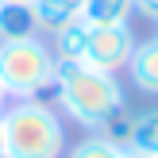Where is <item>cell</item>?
I'll return each mask as SVG.
<instances>
[{"instance_id":"obj_1","label":"cell","mask_w":158,"mask_h":158,"mask_svg":"<svg viewBox=\"0 0 158 158\" xmlns=\"http://www.w3.org/2000/svg\"><path fill=\"white\" fill-rule=\"evenodd\" d=\"M54 100L66 112V120H73L77 127H89V131H97L116 108L127 104L120 77L104 73V69H93L85 62H58Z\"/></svg>"},{"instance_id":"obj_2","label":"cell","mask_w":158,"mask_h":158,"mask_svg":"<svg viewBox=\"0 0 158 158\" xmlns=\"http://www.w3.org/2000/svg\"><path fill=\"white\" fill-rule=\"evenodd\" d=\"M4 158H62L66 123L46 100H8L0 112Z\"/></svg>"},{"instance_id":"obj_3","label":"cell","mask_w":158,"mask_h":158,"mask_svg":"<svg viewBox=\"0 0 158 158\" xmlns=\"http://www.w3.org/2000/svg\"><path fill=\"white\" fill-rule=\"evenodd\" d=\"M54 73L58 58L46 35L0 39V89L8 100H39L46 89H54Z\"/></svg>"},{"instance_id":"obj_4","label":"cell","mask_w":158,"mask_h":158,"mask_svg":"<svg viewBox=\"0 0 158 158\" xmlns=\"http://www.w3.org/2000/svg\"><path fill=\"white\" fill-rule=\"evenodd\" d=\"M135 43L139 39L131 35V23H120V27H89L81 62L93 66V69H104V73H120V69H127Z\"/></svg>"},{"instance_id":"obj_5","label":"cell","mask_w":158,"mask_h":158,"mask_svg":"<svg viewBox=\"0 0 158 158\" xmlns=\"http://www.w3.org/2000/svg\"><path fill=\"white\" fill-rule=\"evenodd\" d=\"M127 77H131V85H135L139 93L158 97V35L135 43L131 62H127Z\"/></svg>"},{"instance_id":"obj_6","label":"cell","mask_w":158,"mask_h":158,"mask_svg":"<svg viewBox=\"0 0 158 158\" xmlns=\"http://www.w3.org/2000/svg\"><path fill=\"white\" fill-rule=\"evenodd\" d=\"M31 12H35L39 35L50 39L54 31H62L66 23L81 19V0H31Z\"/></svg>"},{"instance_id":"obj_7","label":"cell","mask_w":158,"mask_h":158,"mask_svg":"<svg viewBox=\"0 0 158 158\" xmlns=\"http://www.w3.org/2000/svg\"><path fill=\"white\" fill-rule=\"evenodd\" d=\"M135 4L131 0H81V19L89 27H120L131 23Z\"/></svg>"},{"instance_id":"obj_8","label":"cell","mask_w":158,"mask_h":158,"mask_svg":"<svg viewBox=\"0 0 158 158\" xmlns=\"http://www.w3.org/2000/svg\"><path fill=\"white\" fill-rule=\"evenodd\" d=\"M85 39H89V23H85V19H73V23H66L62 31L50 35V50H54L58 62H81Z\"/></svg>"},{"instance_id":"obj_9","label":"cell","mask_w":158,"mask_h":158,"mask_svg":"<svg viewBox=\"0 0 158 158\" xmlns=\"http://www.w3.org/2000/svg\"><path fill=\"white\" fill-rule=\"evenodd\" d=\"M23 35H39L31 4H0V39H23Z\"/></svg>"},{"instance_id":"obj_10","label":"cell","mask_w":158,"mask_h":158,"mask_svg":"<svg viewBox=\"0 0 158 158\" xmlns=\"http://www.w3.org/2000/svg\"><path fill=\"white\" fill-rule=\"evenodd\" d=\"M131 151L143 154V158H154L158 154V108L151 112H135V131H131Z\"/></svg>"},{"instance_id":"obj_11","label":"cell","mask_w":158,"mask_h":158,"mask_svg":"<svg viewBox=\"0 0 158 158\" xmlns=\"http://www.w3.org/2000/svg\"><path fill=\"white\" fill-rule=\"evenodd\" d=\"M131 131H135V112L123 104V108H116V112L97 127V135L108 139V143H116V147H127L131 143Z\"/></svg>"},{"instance_id":"obj_12","label":"cell","mask_w":158,"mask_h":158,"mask_svg":"<svg viewBox=\"0 0 158 158\" xmlns=\"http://www.w3.org/2000/svg\"><path fill=\"white\" fill-rule=\"evenodd\" d=\"M66 158H127V147H116V143H108L100 135H89V139L69 147Z\"/></svg>"},{"instance_id":"obj_13","label":"cell","mask_w":158,"mask_h":158,"mask_svg":"<svg viewBox=\"0 0 158 158\" xmlns=\"http://www.w3.org/2000/svg\"><path fill=\"white\" fill-rule=\"evenodd\" d=\"M135 4V15H143V19H154L158 23V0H131Z\"/></svg>"},{"instance_id":"obj_14","label":"cell","mask_w":158,"mask_h":158,"mask_svg":"<svg viewBox=\"0 0 158 158\" xmlns=\"http://www.w3.org/2000/svg\"><path fill=\"white\" fill-rule=\"evenodd\" d=\"M0 4H31V0H0Z\"/></svg>"},{"instance_id":"obj_15","label":"cell","mask_w":158,"mask_h":158,"mask_svg":"<svg viewBox=\"0 0 158 158\" xmlns=\"http://www.w3.org/2000/svg\"><path fill=\"white\" fill-rule=\"evenodd\" d=\"M4 104H8V97H4V89H0V112H4Z\"/></svg>"},{"instance_id":"obj_16","label":"cell","mask_w":158,"mask_h":158,"mask_svg":"<svg viewBox=\"0 0 158 158\" xmlns=\"http://www.w3.org/2000/svg\"><path fill=\"white\" fill-rule=\"evenodd\" d=\"M127 158H143V154H135V151H131V147H127Z\"/></svg>"},{"instance_id":"obj_17","label":"cell","mask_w":158,"mask_h":158,"mask_svg":"<svg viewBox=\"0 0 158 158\" xmlns=\"http://www.w3.org/2000/svg\"><path fill=\"white\" fill-rule=\"evenodd\" d=\"M0 158H4V135H0Z\"/></svg>"},{"instance_id":"obj_18","label":"cell","mask_w":158,"mask_h":158,"mask_svg":"<svg viewBox=\"0 0 158 158\" xmlns=\"http://www.w3.org/2000/svg\"><path fill=\"white\" fill-rule=\"evenodd\" d=\"M154 158H158V154H154Z\"/></svg>"}]
</instances>
